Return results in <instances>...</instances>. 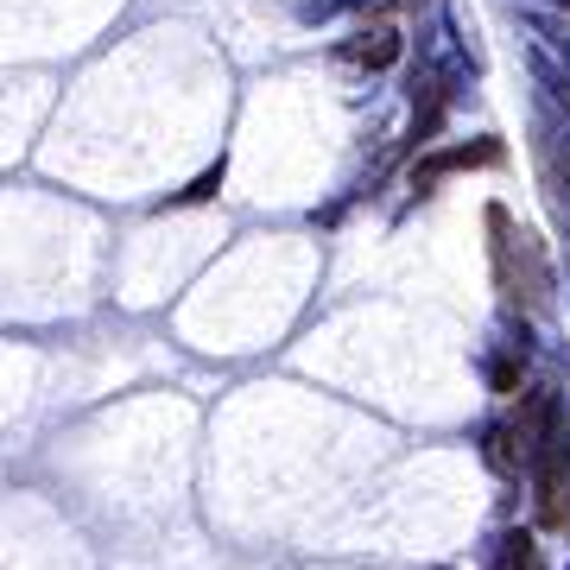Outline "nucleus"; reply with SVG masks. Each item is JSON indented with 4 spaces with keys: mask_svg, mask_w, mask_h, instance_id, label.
<instances>
[{
    "mask_svg": "<svg viewBox=\"0 0 570 570\" xmlns=\"http://www.w3.org/2000/svg\"><path fill=\"white\" fill-rule=\"evenodd\" d=\"M546 159H551V184H570V134L546 140Z\"/></svg>",
    "mask_w": 570,
    "mask_h": 570,
    "instance_id": "0eeeda50",
    "label": "nucleus"
},
{
    "mask_svg": "<svg viewBox=\"0 0 570 570\" xmlns=\"http://www.w3.org/2000/svg\"><path fill=\"white\" fill-rule=\"evenodd\" d=\"M501 159H508V146H501V140L444 146V153H425V159L412 165V190H431V184L450 178V171H475V165H501Z\"/></svg>",
    "mask_w": 570,
    "mask_h": 570,
    "instance_id": "7ed1b4c3",
    "label": "nucleus"
},
{
    "mask_svg": "<svg viewBox=\"0 0 570 570\" xmlns=\"http://www.w3.org/2000/svg\"><path fill=\"white\" fill-rule=\"evenodd\" d=\"M489 235H494V285H501V298L508 305H527V311H546L551 305L546 247L532 242L501 204H489Z\"/></svg>",
    "mask_w": 570,
    "mask_h": 570,
    "instance_id": "f257e3e1",
    "label": "nucleus"
},
{
    "mask_svg": "<svg viewBox=\"0 0 570 570\" xmlns=\"http://www.w3.org/2000/svg\"><path fill=\"white\" fill-rule=\"evenodd\" d=\"M216 190H223V159L209 165V171H204V178H197V184H190V190H184L178 204H209V197H216Z\"/></svg>",
    "mask_w": 570,
    "mask_h": 570,
    "instance_id": "423d86ee",
    "label": "nucleus"
},
{
    "mask_svg": "<svg viewBox=\"0 0 570 570\" xmlns=\"http://www.w3.org/2000/svg\"><path fill=\"white\" fill-rule=\"evenodd\" d=\"M494 570H539V546H532V532H501V546H494Z\"/></svg>",
    "mask_w": 570,
    "mask_h": 570,
    "instance_id": "39448f33",
    "label": "nucleus"
},
{
    "mask_svg": "<svg viewBox=\"0 0 570 570\" xmlns=\"http://www.w3.org/2000/svg\"><path fill=\"white\" fill-rule=\"evenodd\" d=\"M400 51H406V39H400V26H387V20H374V26H362L355 39L336 51L343 63H355V70H393L400 63Z\"/></svg>",
    "mask_w": 570,
    "mask_h": 570,
    "instance_id": "20e7f679",
    "label": "nucleus"
},
{
    "mask_svg": "<svg viewBox=\"0 0 570 570\" xmlns=\"http://www.w3.org/2000/svg\"><path fill=\"white\" fill-rule=\"evenodd\" d=\"M532 501H539V520L551 532H570V406L558 400L539 431V450H532Z\"/></svg>",
    "mask_w": 570,
    "mask_h": 570,
    "instance_id": "f03ea898",
    "label": "nucleus"
},
{
    "mask_svg": "<svg viewBox=\"0 0 570 570\" xmlns=\"http://www.w3.org/2000/svg\"><path fill=\"white\" fill-rule=\"evenodd\" d=\"M558 7H570V0H558Z\"/></svg>",
    "mask_w": 570,
    "mask_h": 570,
    "instance_id": "6e6552de",
    "label": "nucleus"
}]
</instances>
